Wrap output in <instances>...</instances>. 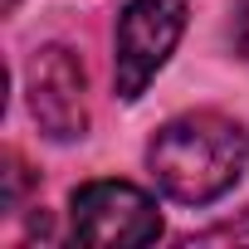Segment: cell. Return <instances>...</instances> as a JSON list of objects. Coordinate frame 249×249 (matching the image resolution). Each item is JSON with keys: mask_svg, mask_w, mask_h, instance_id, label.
I'll use <instances>...</instances> for the list:
<instances>
[{"mask_svg": "<svg viewBox=\"0 0 249 249\" xmlns=\"http://www.w3.org/2000/svg\"><path fill=\"white\" fill-rule=\"evenodd\" d=\"M15 5H20V0H5V10H15Z\"/></svg>", "mask_w": 249, "mask_h": 249, "instance_id": "cell-7", "label": "cell"}, {"mask_svg": "<svg viewBox=\"0 0 249 249\" xmlns=\"http://www.w3.org/2000/svg\"><path fill=\"white\" fill-rule=\"evenodd\" d=\"M30 112L39 122V132L54 142H73L88 127V107H83V64L73 49L49 44L30 59Z\"/></svg>", "mask_w": 249, "mask_h": 249, "instance_id": "cell-4", "label": "cell"}, {"mask_svg": "<svg viewBox=\"0 0 249 249\" xmlns=\"http://www.w3.org/2000/svg\"><path fill=\"white\" fill-rule=\"evenodd\" d=\"M157 186L181 205L220 200L249 166V132L220 112L171 117L147 147Z\"/></svg>", "mask_w": 249, "mask_h": 249, "instance_id": "cell-1", "label": "cell"}, {"mask_svg": "<svg viewBox=\"0 0 249 249\" xmlns=\"http://www.w3.org/2000/svg\"><path fill=\"white\" fill-rule=\"evenodd\" d=\"M25 186H30V166H25V161L10 152V157H5V210H20Z\"/></svg>", "mask_w": 249, "mask_h": 249, "instance_id": "cell-5", "label": "cell"}, {"mask_svg": "<svg viewBox=\"0 0 249 249\" xmlns=\"http://www.w3.org/2000/svg\"><path fill=\"white\" fill-rule=\"evenodd\" d=\"M186 35V0H132L117 20V54H112V83L117 98H142V88L161 73L176 39Z\"/></svg>", "mask_w": 249, "mask_h": 249, "instance_id": "cell-3", "label": "cell"}, {"mask_svg": "<svg viewBox=\"0 0 249 249\" xmlns=\"http://www.w3.org/2000/svg\"><path fill=\"white\" fill-rule=\"evenodd\" d=\"M73 234L93 249H137L161 234L157 200L132 181H88L69 200Z\"/></svg>", "mask_w": 249, "mask_h": 249, "instance_id": "cell-2", "label": "cell"}, {"mask_svg": "<svg viewBox=\"0 0 249 249\" xmlns=\"http://www.w3.org/2000/svg\"><path fill=\"white\" fill-rule=\"evenodd\" d=\"M230 39H234V54L249 59V0L234 10V20H230Z\"/></svg>", "mask_w": 249, "mask_h": 249, "instance_id": "cell-6", "label": "cell"}]
</instances>
